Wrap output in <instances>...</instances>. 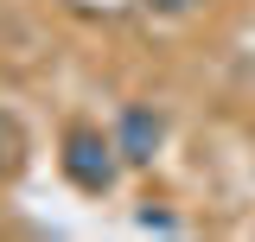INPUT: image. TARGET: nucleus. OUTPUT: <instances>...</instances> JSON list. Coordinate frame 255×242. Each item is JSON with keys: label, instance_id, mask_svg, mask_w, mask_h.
<instances>
[{"label": "nucleus", "instance_id": "1", "mask_svg": "<svg viewBox=\"0 0 255 242\" xmlns=\"http://www.w3.org/2000/svg\"><path fill=\"white\" fill-rule=\"evenodd\" d=\"M122 147H115V134H102V127H70L64 134V179L77 185V191H90V198H102V191H115V179H122Z\"/></svg>", "mask_w": 255, "mask_h": 242}, {"label": "nucleus", "instance_id": "2", "mask_svg": "<svg viewBox=\"0 0 255 242\" xmlns=\"http://www.w3.org/2000/svg\"><path fill=\"white\" fill-rule=\"evenodd\" d=\"M159 140H166V121L153 115V109H122V121H115V147H122V159L128 166H153V153H159Z\"/></svg>", "mask_w": 255, "mask_h": 242}, {"label": "nucleus", "instance_id": "3", "mask_svg": "<svg viewBox=\"0 0 255 242\" xmlns=\"http://www.w3.org/2000/svg\"><path fill=\"white\" fill-rule=\"evenodd\" d=\"M19 153H26V140H19V121L0 115V179H13V172H19Z\"/></svg>", "mask_w": 255, "mask_h": 242}, {"label": "nucleus", "instance_id": "4", "mask_svg": "<svg viewBox=\"0 0 255 242\" xmlns=\"http://www.w3.org/2000/svg\"><path fill=\"white\" fill-rule=\"evenodd\" d=\"M147 6H166V13H191L198 0H147Z\"/></svg>", "mask_w": 255, "mask_h": 242}]
</instances>
